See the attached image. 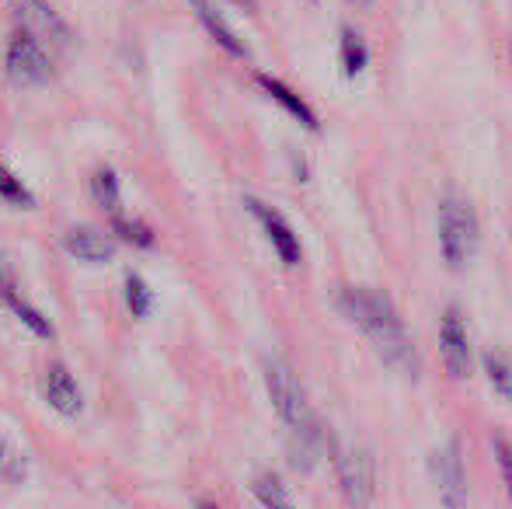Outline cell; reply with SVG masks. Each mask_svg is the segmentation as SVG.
Masks as SVG:
<instances>
[{"label":"cell","instance_id":"6da1fadb","mask_svg":"<svg viewBox=\"0 0 512 509\" xmlns=\"http://www.w3.org/2000/svg\"><path fill=\"white\" fill-rule=\"evenodd\" d=\"M335 307L359 328V335L373 342L387 367L405 377H418V353L387 293L366 290V286H342L335 293Z\"/></svg>","mask_w":512,"mask_h":509},{"label":"cell","instance_id":"7a4b0ae2","mask_svg":"<svg viewBox=\"0 0 512 509\" xmlns=\"http://www.w3.org/2000/svg\"><path fill=\"white\" fill-rule=\"evenodd\" d=\"M481 224L474 203L464 192H446L439 203V245H443V258L453 269H464L471 255L478 252Z\"/></svg>","mask_w":512,"mask_h":509},{"label":"cell","instance_id":"3957f363","mask_svg":"<svg viewBox=\"0 0 512 509\" xmlns=\"http://www.w3.org/2000/svg\"><path fill=\"white\" fill-rule=\"evenodd\" d=\"M262 370H265V387H269V398H272V405H276L279 419L286 422V429L293 433V429L317 426V415H314V408H310L304 387H300L290 363L276 360V356H265Z\"/></svg>","mask_w":512,"mask_h":509},{"label":"cell","instance_id":"277c9868","mask_svg":"<svg viewBox=\"0 0 512 509\" xmlns=\"http://www.w3.org/2000/svg\"><path fill=\"white\" fill-rule=\"evenodd\" d=\"M331 461H335L338 489H342L349 509H366L373 503V492H377V471H373V457L363 447H352L342 440H328Z\"/></svg>","mask_w":512,"mask_h":509},{"label":"cell","instance_id":"5b68a950","mask_svg":"<svg viewBox=\"0 0 512 509\" xmlns=\"http://www.w3.org/2000/svg\"><path fill=\"white\" fill-rule=\"evenodd\" d=\"M11 18L18 21V32L32 35L42 49L60 53L70 46V25L49 0H7Z\"/></svg>","mask_w":512,"mask_h":509},{"label":"cell","instance_id":"8992f818","mask_svg":"<svg viewBox=\"0 0 512 509\" xmlns=\"http://www.w3.org/2000/svg\"><path fill=\"white\" fill-rule=\"evenodd\" d=\"M7 77L21 88H42L53 77V60H49V49H42L32 35L14 32L7 39V56H4Z\"/></svg>","mask_w":512,"mask_h":509},{"label":"cell","instance_id":"52a82bcc","mask_svg":"<svg viewBox=\"0 0 512 509\" xmlns=\"http://www.w3.org/2000/svg\"><path fill=\"white\" fill-rule=\"evenodd\" d=\"M429 468L443 509H467V464L460 440H450L443 450H436L429 457Z\"/></svg>","mask_w":512,"mask_h":509},{"label":"cell","instance_id":"ba28073f","mask_svg":"<svg viewBox=\"0 0 512 509\" xmlns=\"http://www.w3.org/2000/svg\"><path fill=\"white\" fill-rule=\"evenodd\" d=\"M439 353H443V367L450 377L467 381L471 377V342H467V325L460 307H446L439 318Z\"/></svg>","mask_w":512,"mask_h":509},{"label":"cell","instance_id":"9c48e42d","mask_svg":"<svg viewBox=\"0 0 512 509\" xmlns=\"http://www.w3.org/2000/svg\"><path fill=\"white\" fill-rule=\"evenodd\" d=\"M248 210L255 213V220L262 224V231L269 234L279 262H283V265H300L304 248H300V238H297V231L290 227V220H286L279 210H272L269 203H262V199H248Z\"/></svg>","mask_w":512,"mask_h":509},{"label":"cell","instance_id":"30bf717a","mask_svg":"<svg viewBox=\"0 0 512 509\" xmlns=\"http://www.w3.org/2000/svg\"><path fill=\"white\" fill-rule=\"evenodd\" d=\"M42 391H46V401L60 415H67V419H77V415H81V408H84L81 387H77V381L70 377V370L63 367V363H53V367L46 370Z\"/></svg>","mask_w":512,"mask_h":509},{"label":"cell","instance_id":"8fae6325","mask_svg":"<svg viewBox=\"0 0 512 509\" xmlns=\"http://www.w3.org/2000/svg\"><path fill=\"white\" fill-rule=\"evenodd\" d=\"M321 450H324L321 422H317V426H307V429H293L290 440H286V457H290L293 471H300V475H310V471H314Z\"/></svg>","mask_w":512,"mask_h":509},{"label":"cell","instance_id":"7c38bea8","mask_svg":"<svg viewBox=\"0 0 512 509\" xmlns=\"http://www.w3.org/2000/svg\"><path fill=\"white\" fill-rule=\"evenodd\" d=\"M192 7H196V18L203 21V28L209 32V39H213L216 46L227 49V53L237 56V60H244V56H248V46H244V42L237 39L234 28L223 21V14L213 7V0H192Z\"/></svg>","mask_w":512,"mask_h":509},{"label":"cell","instance_id":"4fadbf2b","mask_svg":"<svg viewBox=\"0 0 512 509\" xmlns=\"http://www.w3.org/2000/svg\"><path fill=\"white\" fill-rule=\"evenodd\" d=\"M255 81H258V88H262L265 95L272 98V102L283 105V109L290 112V116L297 119L300 126H307V129H317V126H321V123H317V116H314V109H310V105L297 95V91L286 88L283 81H276V77H269V74H258Z\"/></svg>","mask_w":512,"mask_h":509},{"label":"cell","instance_id":"5bb4252c","mask_svg":"<svg viewBox=\"0 0 512 509\" xmlns=\"http://www.w3.org/2000/svg\"><path fill=\"white\" fill-rule=\"evenodd\" d=\"M67 252L81 262H108L112 258V241L91 227H74L67 231Z\"/></svg>","mask_w":512,"mask_h":509},{"label":"cell","instance_id":"9a60e30c","mask_svg":"<svg viewBox=\"0 0 512 509\" xmlns=\"http://www.w3.org/2000/svg\"><path fill=\"white\" fill-rule=\"evenodd\" d=\"M251 492H255V499L262 503V509H297L293 506L290 489H286L283 478H279L276 471H258L255 482H251Z\"/></svg>","mask_w":512,"mask_h":509},{"label":"cell","instance_id":"2e32d148","mask_svg":"<svg viewBox=\"0 0 512 509\" xmlns=\"http://www.w3.org/2000/svg\"><path fill=\"white\" fill-rule=\"evenodd\" d=\"M338 49H342V70L345 77H359L370 63V46L363 42V35L352 25H342V35H338Z\"/></svg>","mask_w":512,"mask_h":509},{"label":"cell","instance_id":"e0dca14e","mask_svg":"<svg viewBox=\"0 0 512 509\" xmlns=\"http://www.w3.org/2000/svg\"><path fill=\"white\" fill-rule=\"evenodd\" d=\"M0 300H4V304L11 307V314H14V318H18L21 325H25L32 335H39V339H53V335H56V332H53V321L42 318V314L35 311V307L28 304V300H21L14 290H11V293H4Z\"/></svg>","mask_w":512,"mask_h":509},{"label":"cell","instance_id":"ac0fdd59","mask_svg":"<svg viewBox=\"0 0 512 509\" xmlns=\"http://www.w3.org/2000/svg\"><path fill=\"white\" fill-rule=\"evenodd\" d=\"M481 367H485V374H488V381H492L495 394L512 401V363H509V356H502L499 349H488V353L481 356Z\"/></svg>","mask_w":512,"mask_h":509},{"label":"cell","instance_id":"d6986e66","mask_svg":"<svg viewBox=\"0 0 512 509\" xmlns=\"http://www.w3.org/2000/svg\"><path fill=\"white\" fill-rule=\"evenodd\" d=\"M112 231L119 234L126 245L133 248H154V231H150L143 220H129V217H112Z\"/></svg>","mask_w":512,"mask_h":509},{"label":"cell","instance_id":"ffe728a7","mask_svg":"<svg viewBox=\"0 0 512 509\" xmlns=\"http://www.w3.org/2000/svg\"><path fill=\"white\" fill-rule=\"evenodd\" d=\"M0 199L11 206H35V196L28 192V185L4 161H0Z\"/></svg>","mask_w":512,"mask_h":509},{"label":"cell","instance_id":"44dd1931","mask_svg":"<svg viewBox=\"0 0 512 509\" xmlns=\"http://www.w3.org/2000/svg\"><path fill=\"white\" fill-rule=\"evenodd\" d=\"M91 192H95V203L105 206V210H115L119 206V175L112 168H98L91 175Z\"/></svg>","mask_w":512,"mask_h":509},{"label":"cell","instance_id":"7402d4cb","mask_svg":"<svg viewBox=\"0 0 512 509\" xmlns=\"http://www.w3.org/2000/svg\"><path fill=\"white\" fill-rule=\"evenodd\" d=\"M126 304L129 311L136 314V318H147L150 314V304H154V297H150L147 283H143L136 272H126Z\"/></svg>","mask_w":512,"mask_h":509},{"label":"cell","instance_id":"603a6c76","mask_svg":"<svg viewBox=\"0 0 512 509\" xmlns=\"http://www.w3.org/2000/svg\"><path fill=\"white\" fill-rule=\"evenodd\" d=\"M492 447H495V461H499V471H502V485H506V496L512 503V443L495 436Z\"/></svg>","mask_w":512,"mask_h":509},{"label":"cell","instance_id":"cb8c5ba5","mask_svg":"<svg viewBox=\"0 0 512 509\" xmlns=\"http://www.w3.org/2000/svg\"><path fill=\"white\" fill-rule=\"evenodd\" d=\"M293 171H297V178H300V182H307V168H304V157H300L297 150H293Z\"/></svg>","mask_w":512,"mask_h":509},{"label":"cell","instance_id":"d4e9b609","mask_svg":"<svg viewBox=\"0 0 512 509\" xmlns=\"http://www.w3.org/2000/svg\"><path fill=\"white\" fill-rule=\"evenodd\" d=\"M196 509H220V506H216V503H213V499H203V503H199Z\"/></svg>","mask_w":512,"mask_h":509},{"label":"cell","instance_id":"484cf974","mask_svg":"<svg viewBox=\"0 0 512 509\" xmlns=\"http://www.w3.org/2000/svg\"><path fill=\"white\" fill-rule=\"evenodd\" d=\"M356 4H359V7H370V4H373V0H356Z\"/></svg>","mask_w":512,"mask_h":509},{"label":"cell","instance_id":"4316f807","mask_svg":"<svg viewBox=\"0 0 512 509\" xmlns=\"http://www.w3.org/2000/svg\"><path fill=\"white\" fill-rule=\"evenodd\" d=\"M237 4H244V7H251V4H255V0H237Z\"/></svg>","mask_w":512,"mask_h":509},{"label":"cell","instance_id":"83f0119b","mask_svg":"<svg viewBox=\"0 0 512 509\" xmlns=\"http://www.w3.org/2000/svg\"><path fill=\"white\" fill-rule=\"evenodd\" d=\"M0 457H4V447H0Z\"/></svg>","mask_w":512,"mask_h":509}]
</instances>
